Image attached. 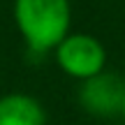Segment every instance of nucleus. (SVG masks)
<instances>
[{
  "label": "nucleus",
  "mask_w": 125,
  "mask_h": 125,
  "mask_svg": "<svg viewBox=\"0 0 125 125\" xmlns=\"http://www.w3.org/2000/svg\"><path fill=\"white\" fill-rule=\"evenodd\" d=\"M0 125H46V111L30 95L9 93L0 97Z\"/></svg>",
  "instance_id": "4"
},
{
  "label": "nucleus",
  "mask_w": 125,
  "mask_h": 125,
  "mask_svg": "<svg viewBox=\"0 0 125 125\" xmlns=\"http://www.w3.org/2000/svg\"><path fill=\"white\" fill-rule=\"evenodd\" d=\"M125 100V81L111 72H100L86 79L79 90V102L93 116H116Z\"/></svg>",
  "instance_id": "3"
},
{
  "label": "nucleus",
  "mask_w": 125,
  "mask_h": 125,
  "mask_svg": "<svg viewBox=\"0 0 125 125\" xmlns=\"http://www.w3.org/2000/svg\"><path fill=\"white\" fill-rule=\"evenodd\" d=\"M14 21L28 51L42 56L70 35V0H14Z\"/></svg>",
  "instance_id": "1"
},
{
  "label": "nucleus",
  "mask_w": 125,
  "mask_h": 125,
  "mask_svg": "<svg viewBox=\"0 0 125 125\" xmlns=\"http://www.w3.org/2000/svg\"><path fill=\"white\" fill-rule=\"evenodd\" d=\"M56 62L67 76L74 79H93L107 65V49L93 35L72 32L56 46Z\"/></svg>",
  "instance_id": "2"
},
{
  "label": "nucleus",
  "mask_w": 125,
  "mask_h": 125,
  "mask_svg": "<svg viewBox=\"0 0 125 125\" xmlns=\"http://www.w3.org/2000/svg\"><path fill=\"white\" fill-rule=\"evenodd\" d=\"M121 116H123V121H125V100H123V107H121Z\"/></svg>",
  "instance_id": "5"
}]
</instances>
